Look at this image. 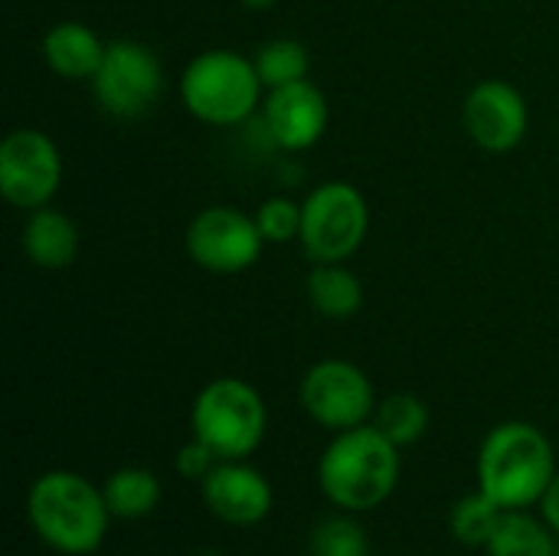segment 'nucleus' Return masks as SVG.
I'll use <instances>...</instances> for the list:
<instances>
[{
	"instance_id": "20",
	"label": "nucleus",
	"mask_w": 559,
	"mask_h": 556,
	"mask_svg": "<svg viewBox=\"0 0 559 556\" xmlns=\"http://www.w3.org/2000/svg\"><path fill=\"white\" fill-rule=\"evenodd\" d=\"M252 62H255V72L265 88H282V85L301 82V79H308V69H311L308 49L298 39H269L255 49Z\"/></svg>"
},
{
	"instance_id": "3",
	"label": "nucleus",
	"mask_w": 559,
	"mask_h": 556,
	"mask_svg": "<svg viewBox=\"0 0 559 556\" xmlns=\"http://www.w3.org/2000/svg\"><path fill=\"white\" fill-rule=\"evenodd\" d=\"M550 439L531 423L495 426L478 452V488L504 511H527L544 501L557 478Z\"/></svg>"
},
{
	"instance_id": "17",
	"label": "nucleus",
	"mask_w": 559,
	"mask_h": 556,
	"mask_svg": "<svg viewBox=\"0 0 559 556\" xmlns=\"http://www.w3.org/2000/svg\"><path fill=\"white\" fill-rule=\"evenodd\" d=\"M559 537L554 528L527 511H504L491 541L485 544L488 556H554Z\"/></svg>"
},
{
	"instance_id": "27",
	"label": "nucleus",
	"mask_w": 559,
	"mask_h": 556,
	"mask_svg": "<svg viewBox=\"0 0 559 556\" xmlns=\"http://www.w3.org/2000/svg\"><path fill=\"white\" fill-rule=\"evenodd\" d=\"M197 556H219V554H216V551H200Z\"/></svg>"
},
{
	"instance_id": "11",
	"label": "nucleus",
	"mask_w": 559,
	"mask_h": 556,
	"mask_svg": "<svg viewBox=\"0 0 559 556\" xmlns=\"http://www.w3.org/2000/svg\"><path fill=\"white\" fill-rule=\"evenodd\" d=\"M462 118H465V131L472 134V141L491 154L514 151L524 141L527 121H531L524 95L504 79L478 82L465 98Z\"/></svg>"
},
{
	"instance_id": "5",
	"label": "nucleus",
	"mask_w": 559,
	"mask_h": 556,
	"mask_svg": "<svg viewBox=\"0 0 559 556\" xmlns=\"http://www.w3.org/2000/svg\"><path fill=\"white\" fill-rule=\"evenodd\" d=\"M190 426L219 462H246L265 439L269 410L252 383L219 377L197 393Z\"/></svg>"
},
{
	"instance_id": "9",
	"label": "nucleus",
	"mask_w": 559,
	"mask_h": 556,
	"mask_svg": "<svg viewBox=\"0 0 559 556\" xmlns=\"http://www.w3.org/2000/svg\"><path fill=\"white\" fill-rule=\"evenodd\" d=\"M265 236L255 216L236 206H206L187 226L190 259L213 275H236L259 262Z\"/></svg>"
},
{
	"instance_id": "28",
	"label": "nucleus",
	"mask_w": 559,
	"mask_h": 556,
	"mask_svg": "<svg viewBox=\"0 0 559 556\" xmlns=\"http://www.w3.org/2000/svg\"><path fill=\"white\" fill-rule=\"evenodd\" d=\"M554 556H559V544H557V554H554Z\"/></svg>"
},
{
	"instance_id": "26",
	"label": "nucleus",
	"mask_w": 559,
	"mask_h": 556,
	"mask_svg": "<svg viewBox=\"0 0 559 556\" xmlns=\"http://www.w3.org/2000/svg\"><path fill=\"white\" fill-rule=\"evenodd\" d=\"M242 7H249V10H269V7H275L278 0H239Z\"/></svg>"
},
{
	"instance_id": "4",
	"label": "nucleus",
	"mask_w": 559,
	"mask_h": 556,
	"mask_svg": "<svg viewBox=\"0 0 559 556\" xmlns=\"http://www.w3.org/2000/svg\"><path fill=\"white\" fill-rule=\"evenodd\" d=\"M262 88L255 62L233 49H206L193 56L180 79L187 111L213 128H233L252 118Z\"/></svg>"
},
{
	"instance_id": "21",
	"label": "nucleus",
	"mask_w": 559,
	"mask_h": 556,
	"mask_svg": "<svg viewBox=\"0 0 559 556\" xmlns=\"http://www.w3.org/2000/svg\"><path fill=\"white\" fill-rule=\"evenodd\" d=\"M504 508L498 501H491L481 488L475 495H465L455 508H452V518H449V528L455 534L459 544L465 547H481L491 541L498 521H501Z\"/></svg>"
},
{
	"instance_id": "22",
	"label": "nucleus",
	"mask_w": 559,
	"mask_h": 556,
	"mask_svg": "<svg viewBox=\"0 0 559 556\" xmlns=\"http://www.w3.org/2000/svg\"><path fill=\"white\" fill-rule=\"evenodd\" d=\"M308 551L311 556H370V541L350 514H334L314 524Z\"/></svg>"
},
{
	"instance_id": "23",
	"label": "nucleus",
	"mask_w": 559,
	"mask_h": 556,
	"mask_svg": "<svg viewBox=\"0 0 559 556\" xmlns=\"http://www.w3.org/2000/svg\"><path fill=\"white\" fill-rule=\"evenodd\" d=\"M252 216L265 242H288L301 236V206L288 197H269Z\"/></svg>"
},
{
	"instance_id": "6",
	"label": "nucleus",
	"mask_w": 559,
	"mask_h": 556,
	"mask_svg": "<svg viewBox=\"0 0 559 556\" xmlns=\"http://www.w3.org/2000/svg\"><path fill=\"white\" fill-rule=\"evenodd\" d=\"M370 210L347 180L314 187L301 203V249L311 262H347L367 239Z\"/></svg>"
},
{
	"instance_id": "10",
	"label": "nucleus",
	"mask_w": 559,
	"mask_h": 556,
	"mask_svg": "<svg viewBox=\"0 0 559 556\" xmlns=\"http://www.w3.org/2000/svg\"><path fill=\"white\" fill-rule=\"evenodd\" d=\"M62 184V157L52 138L36 128H16L0 144V193L16 210L49 206Z\"/></svg>"
},
{
	"instance_id": "14",
	"label": "nucleus",
	"mask_w": 559,
	"mask_h": 556,
	"mask_svg": "<svg viewBox=\"0 0 559 556\" xmlns=\"http://www.w3.org/2000/svg\"><path fill=\"white\" fill-rule=\"evenodd\" d=\"M23 252L36 269H69L79 256V226L52 206H39L29 210L26 223H23Z\"/></svg>"
},
{
	"instance_id": "8",
	"label": "nucleus",
	"mask_w": 559,
	"mask_h": 556,
	"mask_svg": "<svg viewBox=\"0 0 559 556\" xmlns=\"http://www.w3.org/2000/svg\"><path fill=\"white\" fill-rule=\"evenodd\" d=\"M298 400L318 426L334 433L370 423L377 410L373 383L367 380V374L357 364L337 357L308 367L298 387Z\"/></svg>"
},
{
	"instance_id": "12",
	"label": "nucleus",
	"mask_w": 559,
	"mask_h": 556,
	"mask_svg": "<svg viewBox=\"0 0 559 556\" xmlns=\"http://www.w3.org/2000/svg\"><path fill=\"white\" fill-rule=\"evenodd\" d=\"M262 128L269 141L282 151L314 147L328 128L324 92L308 79L282 85V88H269L262 102Z\"/></svg>"
},
{
	"instance_id": "18",
	"label": "nucleus",
	"mask_w": 559,
	"mask_h": 556,
	"mask_svg": "<svg viewBox=\"0 0 559 556\" xmlns=\"http://www.w3.org/2000/svg\"><path fill=\"white\" fill-rule=\"evenodd\" d=\"M102 495L115 521H141L160 505V482L154 472L128 465L108 475Z\"/></svg>"
},
{
	"instance_id": "15",
	"label": "nucleus",
	"mask_w": 559,
	"mask_h": 556,
	"mask_svg": "<svg viewBox=\"0 0 559 556\" xmlns=\"http://www.w3.org/2000/svg\"><path fill=\"white\" fill-rule=\"evenodd\" d=\"M105 43L79 20H62L43 36V59L62 79H92L102 66Z\"/></svg>"
},
{
	"instance_id": "13",
	"label": "nucleus",
	"mask_w": 559,
	"mask_h": 556,
	"mask_svg": "<svg viewBox=\"0 0 559 556\" xmlns=\"http://www.w3.org/2000/svg\"><path fill=\"white\" fill-rule=\"evenodd\" d=\"M200 498L216 521L233 528L262 524L275 505L269 478L246 462H216V469L200 482Z\"/></svg>"
},
{
	"instance_id": "25",
	"label": "nucleus",
	"mask_w": 559,
	"mask_h": 556,
	"mask_svg": "<svg viewBox=\"0 0 559 556\" xmlns=\"http://www.w3.org/2000/svg\"><path fill=\"white\" fill-rule=\"evenodd\" d=\"M540 508H544V521L554 528V534L559 537V469L554 485L547 488V495H544V501H540Z\"/></svg>"
},
{
	"instance_id": "1",
	"label": "nucleus",
	"mask_w": 559,
	"mask_h": 556,
	"mask_svg": "<svg viewBox=\"0 0 559 556\" xmlns=\"http://www.w3.org/2000/svg\"><path fill=\"white\" fill-rule=\"evenodd\" d=\"M318 485L337 511H373L400 485V446L373 423L344 429L318 459Z\"/></svg>"
},
{
	"instance_id": "19",
	"label": "nucleus",
	"mask_w": 559,
	"mask_h": 556,
	"mask_svg": "<svg viewBox=\"0 0 559 556\" xmlns=\"http://www.w3.org/2000/svg\"><path fill=\"white\" fill-rule=\"evenodd\" d=\"M393 446L406 449L419 442L429 429V406L413 397V393H393L383 403H377L373 419H370Z\"/></svg>"
},
{
	"instance_id": "7",
	"label": "nucleus",
	"mask_w": 559,
	"mask_h": 556,
	"mask_svg": "<svg viewBox=\"0 0 559 556\" xmlns=\"http://www.w3.org/2000/svg\"><path fill=\"white\" fill-rule=\"evenodd\" d=\"M88 82L105 115L141 118L164 92V69L151 46L138 39H115L105 46L102 66Z\"/></svg>"
},
{
	"instance_id": "24",
	"label": "nucleus",
	"mask_w": 559,
	"mask_h": 556,
	"mask_svg": "<svg viewBox=\"0 0 559 556\" xmlns=\"http://www.w3.org/2000/svg\"><path fill=\"white\" fill-rule=\"evenodd\" d=\"M216 456H213V449L210 446H203L197 436L177 452V459H174V469L183 475V478H190V482H203L213 469H216Z\"/></svg>"
},
{
	"instance_id": "16",
	"label": "nucleus",
	"mask_w": 559,
	"mask_h": 556,
	"mask_svg": "<svg viewBox=\"0 0 559 556\" xmlns=\"http://www.w3.org/2000/svg\"><path fill=\"white\" fill-rule=\"evenodd\" d=\"M305 292L311 308L331 321H347L364 308V285L344 262H318L308 272Z\"/></svg>"
},
{
	"instance_id": "2",
	"label": "nucleus",
	"mask_w": 559,
	"mask_h": 556,
	"mask_svg": "<svg viewBox=\"0 0 559 556\" xmlns=\"http://www.w3.org/2000/svg\"><path fill=\"white\" fill-rule=\"evenodd\" d=\"M26 521L33 534L56 554L88 556L105 544L108 524L115 518L102 488H95L79 472L56 469L29 485Z\"/></svg>"
}]
</instances>
